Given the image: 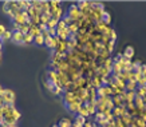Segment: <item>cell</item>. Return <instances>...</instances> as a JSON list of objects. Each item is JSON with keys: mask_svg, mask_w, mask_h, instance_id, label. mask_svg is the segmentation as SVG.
Masks as SVG:
<instances>
[{"mask_svg": "<svg viewBox=\"0 0 146 127\" xmlns=\"http://www.w3.org/2000/svg\"><path fill=\"white\" fill-rule=\"evenodd\" d=\"M34 36L31 35V34H27V35H24V42H23V46H31V44H34Z\"/></svg>", "mask_w": 146, "mask_h": 127, "instance_id": "18", "label": "cell"}, {"mask_svg": "<svg viewBox=\"0 0 146 127\" xmlns=\"http://www.w3.org/2000/svg\"><path fill=\"white\" fill-rule=\"evenodd\" d=\"M113 105L114 107H121V106H125V103L122 102L121 97H113Z\"/></svg>", "mask_w": 146, "mask_h": 127, "instance_id": "25", "label": "cell"}, {"mask_svg": "<svg viewBox=\"0 0 146 127\" xmlns=\"http://www.w3.org/2000/svg\"><path fill=\"white\" fill-rule=\"evenodd\" d=\"M0 127H18V126L16 124H4L3 123V124H0Z\"/></svg>", "mask_w": 146, "mask_h": 127, "instance_id": "38", "label": "cell"}, {"mask_svg": "<svg viewBox=\"0 0 146 127\" xmlns=\"http://www.w3.org/2000/svg\"><path fill=\"white\" fill-rule=\"evenodd\" d=\"M58 26V20H55V19H50V22L47 23V30H51V28H56Z\"/></svg>", "mask_w": 146, "mask_h": 127, "instance_id": "28", "label": "cell"}, {"mask_svg": "<svg viewBox=\"0 0 146 127\" xmlns=\"http://www.w3.org/2000/svg\"><path fill=\"white\" fill-rule=\"evenodd\" d=\"M64 15H67L68 18H71L72 20H83L84 16L80 13L79 11V7H78V3L76 4H71L70 7H68V9H67V12L64 13Z\"/></svg>", "mask_w": 146, "mask_h": 127, "instance_id": "2", "label": "cell"}, {"mask_svg": "<svg viewBox=\"0 0 146 127\" xmlns=\"http://www.w3.org/2000/svg\"><path fill=\"white\" fill-rule=\"evenodd\" d=\"M63 92H64V90L63 88H60V87H55L54 88V91L51 92L54 97H60V95H63Z\"/></svg>", "mask_w": 146, "mask_h": 127, "instance_id": "29", "label": "cell"}, {"mask_svg": "<svg viewBox=\"0 0 146 127\" xmlns=\"http://www.w3.org/2000/svg\"><path fill=\"white\" fill-rule=\"evenodd\" d=\"M5 31H7V28H5L3 24H0V40H1V38H3V35H4Z\"/></svg>", "mask_w": 146, "mask_h": 127, "instance_id": "35", "label": "cell"}, {"mask_svg": "<svg viewBox=\"0 0 146 127\" xmlns=\"http://www.w3.org/2000/svg\"><path fill=\"white\" fill-rule=\"evenodd\" d=\"M126 101H127V103H130V102H134V99H135V91H126Z\"/></svg>", "mask_w": 146, "mask_h": 127, "instance_id": "23", "label": "cell"}, {"mask_svg": "<svg viewBox=\"0 0 146 127\" xmlns=\"http://www.w3.org/2000/svg\"><path fill=\"white\" fill-rule=\"evenodd\" d=\"M1 91H3V87H1V86H0V94H1Z\"/></svg>", "mask_w": 146, "mask_h": 127, "instance_id": "39", "label": "cell"}, {"mask_svg": "<svg viewBox=\"0 0 146 127\" xmlns=\"http://www.w3.org/2000/svg\"><path fill=\"white\" fill-rule=\"evenodd\" d=\"M114 46H115V42H113V40H110V42H109V43L106 44V46H105V48L107 50V51H109V52H113V51H114Z\"/></svg>", "mask_w": 146, "mask_h": 127, "instance_id": "31", "label": "cell"}, {"mask_svg": "<svg viewBox=\"0 0 146 127\" xmlns=\"http://www.w3.org/2000/svg\"><path fill=\"white\" fill-rule=\"evenodd\" d=\"M28 34H31L34 38H36V36L42 35V31L39 30V27L38 26H32L31 24V27H30V32H28Z\"/></svg>", "mask_w": 146, "mask_h": 127, "instance_id": "17", "label": "cell"}, {"mask_svg": "<svg viewBox=\"0 0 146 127\" xmlns=\"http://www.w3.org/2000/svg\"><path fill=\"white\" fill-rule=\"evenodd\" d=\"M86 120H87V119H84V118H82V116H79V115H76L75 119H74V123H75L76 126L83 127L84 123H86Z\"/></svg>", "mask_w": 146, "mask_h": 127, "instance_id": "21", "label": "cell"}, {"mask_svg": "<svg viewBox=\"0 0 146 127\" xmlns=\"http://www.w3.org/2000/svg\"><path fill=\"white\" fill-rule=\"evenodd\" d=\"M95 126V123H94V120H91V119H87L86 120V123H84L83 127H94Z\"/></svg>", "mask_w": 146, "mask_h": 127, "instance_id": "34", "label": "cell"}, {"mask_svg": "<svg viewBox=\"0 0 146 127\" xmlns=\"http://www.w3.org/2000/svg\"><path fill=\"white\" fill-rule=\"evenodd\" d=\"M111 114H113V116H114L115 119L121 118V116H123L125 114H127V110H126V107L125 106H121V107H114L113 108V111H111Z\"/></svg>", "mask_w": 146, "mask_h": 127, "instance_id": "8", "label": "cell"}, {"mask_svg": "<svg viewBox=\"0 0 146 127\" xmlns=\"http://www.w3.org/2000/svg\"><path fill=\"white\" fill-rule=\"evenodd\" d=\"M50 19H51V15L48 12L44 13V15H42L40 16V24H47L50 22Z\"/></svg>", "mask_w": 146, "mask_h": 127, "instance_id": "26", "label": "cell"}, {"mask_svg": "<svg viewBox=\"0 0 146 127\" xmlns=\"http://www.w3.org/2000/svg\"><path fill=\"white\" fill-rule=\"evenodd\" d=\"M42 36H43V39H44V40H47L48 38H51V36H50L48 30H47V31H43V32H42Z\"/></svg>", "mask_w": 146, "mask_h": 127, "instance_id": "36", "label": "cell"}, {"mask_svg": "<svg viewBox=\"0 0 146 127\" xmlns=\"http://www.w3.org/2000/svg\"><path fill=\"white\" fill-rule=\"evenodd\" d=\"M97 97L103 98V97H113V90L109 86H102V87L97 88Z\"/></svg>", "mask_w": 146, "mask_h": 127, "instance_id": "4", "label": "cell"}, {"mask_svg": "<svg viewBox=\"0 0 146 127\" xmlns=\"http://www.w3.org/2000/svg\"><path fill=\"white\" fill-rule=\"evenodd\" d=\"M105 116H103V114L102 112H99V111H97L95 112V115H94V122H97V120H99V119H103Z\"/></svg>", "mask_w": 146, "mask_h": 127, "instance_id": "32", "label": "cell"}, {"mask_svg": "<svg viewBox=\"0 0 146 127\" xmlns=\"http://www.w3.org/2000/svg\"><path fill=\"white\" fill-rule=\"evenodd\" d=\"M1 95H3V99H4L5 105L13 106V103H15V101H16V95H15V92H13L12 90H9V88H3Z\"/></svg>", "mask_w": 146, "mask_h": 127, "instance_id": "3", "label": "cell"}, {"mask_svg": "<svg viewBox=\"0 0 146 127\" xmlns=\"http://www.w3.org/2000/svg\"><path fill=\"white\" fill-rule=\"evenodd\" d=\"M102 22H105L107 26H110V23H111V16H110V13L107 12V11H105V12H103V15H102Z\"/></svg>", "mask_w": 146, "mask_h": 127, "instance_id": "24", "label": "cell"}, {"mask_svg": "<svg viewBox=\"0 0 146 127\" xmlns=\"http://www.w3.org/2000/svg\"><path fill=\"white\" fill-rule=\"evenodd\" d=\"M121 120H122V123H123L125 126H130L134 122V118H131L129 114H125L123 116H121Z\"/></svg>", "mask_w": 146, "mask_h": 127, "instance_id": "15", "label": "cell"}, {"mask_svg": "<svg viewBox=\"0 0 146 127\" xmlns=\"http://www.w3.org/2000/svg\"><path fill=\"white\" fill-rule=\"evenodd\" d=\"M122 55H123L125 58L130 59V60H133V56H134V48L131 47V46H127V47L125 48V51L122 52Z\"/></svg>", "mask_w": 146, "mask_h": 127, "instance_id": "13", "label": "cell"}, {"mask_svg": "<svg viewBox=\"0 0 146 127\" xmlns=\"http://www.w3.org/2000/svg\"><path fill=\"white\" fill-rule=\"evenodd\" d=\"M137 82H126V91H137Z\"/></svg>", "mask_w": 146, "mask_h": 127, "instance_id": "19", "label": "cell"}, {"mask_svg": "<svg viewBox=\"0 0 146 127\" xmlns=\"http://www.w3.org/2000/svg\"><path fill=\"white\" fill-rule=\"evenodd\" d=\"M110 40H113V42H117V31L113 28L110 32Z\"/></svg>", "mask_w": 146, "mask_h": 127, "instance_id": "33", "label": "cell"}, {"mask_svg": "<svg viewBox=\"0 0 146 127\" xmlns=\"http://www.w3.org/2000/svg\"><path fill=\"white\" fill-rule=\"evenodd\" d=\"M44 86H46V88H47V90H48L50 92H52V91H54V88L56 87V86H55V84H54L52 82H50V80H46V82H44Z\"/></svg>", "mask_w": 146, "mask_h": 127, "instance_id": "30", "label": "cell"}, {"mask_svg": "<svg viewBox=\"0 0 146 127\" xmlns=\"http://www.w3.org/2000/svg\"><path fill=\"white\" fill-rule=\"evenodd\" d=\"M82 105H83V103H82V101L76 98L75 101H74V103H71V105L66 106V107H67V110L70 111L71 114H76V115H78V111H79V108H80V106H82Z\"/></svg>", "mask_w": 146, "mask_h": 127, "instance_id": "5", "label": "cell"}, {"mask_svg": "<svg viewBox=\"0 0 146 127\" xmlns=\"http://www.w3.org/2000/svg\"><path fill=\"white\" fill-rule=\"evenodd\" d=\"M52 127H59V126H58V124H55V126H52Z\"/></svg>", "mask_w": 146, "mask_h": 127, "instance_id": "40", "label": "cell"}, {"mask_svg": "<svg viewBox=\"0 0 146 127\" xmlns=\"http://www.w3.org/2000/svg\"><path fill=\"white\" fill-rule=\"evenodd\" d=\"M78 115H79V116H82V118H84V119H89L90 118V112H89V108H87L86 103H83V105L80 106L79 111H78Z\"/></svg>", "mask_w": 146, "mask_h": 127, "instance_id": "12", "label": "cell"}, {"mask_svg": "<svg viewBox=\"0 0 146 127\" xmlns=\"http://www.w3.org/2000/svg\"><path fill=\"white\" fill-rule=\"evenodd\" d=\"M34 44H36V46H44V39H43V36L39 35V36H36L35 39H34Z\"/></svg>", "mask_w": 146, "mask_h": 127, "instance_id": "27", "label": "cell"}, {"mask_svg": "<svg viewBox=\"0 0 146 127\" xmlns=\"http://www.w3.org/2000/svg\"><path fill=\"white\" fill-rule=\"evenodd\" d=\"M67 30H68V32H70L71 35H78V32H79V26L74 22L72 24H70V26L67 27Z\"/></svg>", "mask_w": 146, "mask_h": 127, "instance_id": "14", "label": "cell"}, {"mask_svg": "<svg viewBox=\"0 0 146 127\" xmlns=\"http://www.w3.org/2000/svg\"><path fill=\"white\" fill-rule=\"evenodd\" d=\"M75 99L76 98H75V95H74V92H71V91H64L63 92V102H64V105L66 106L74 103Z\"/></svg>", "mask_w": 146, "mask_h": 127, "instance_id": "9", "label": "cell"}, {"mask_svg": "<svg viewBox=\"0 0 146 127\" xmlns=\"http://www.w3.org/2000/svg\"><path fill=\"white\" fill-rule=\"evenodd\" d=\"M138 71H139L142 75H146V64H142V66L138 68Z\"/></svg>", "mask_w": 146, "mask_h": 127, "instance_id": "37", "label": "cell"}, {"mask_svg": "<svg viewBox=\"0 0 146 127\" xmlns=\"http://www.w3.org/2000/svg\"><path fill=\"white\" fill-rule=\"evenodd\" d=\"M58 126L59 127H71L72 126V120L70 118H63L60 119V122L58 123Z\"/></svg>", "mask_w": 146, "mask_h": 127, "instance_id": "16", "label": "cell"}, {"mask_svg": "<svg viewBox=\"0 0 146 127\" xmlns=\"http://www.w3.org/2000/svg\"><path fill=\"white\" fill-rule=\"evenodd\" d=\"M103 80H105V76H101V75H95L93 79H91V86L94 88H99L103 86Z\"/></svg>", "mask_w": 146, "mask_h": 127, "instance_id": "10", "label": "cell"}, {"mask_svg": "<svg viewBox=\"0 0 146 127\" xmlns=\"http://www.w3.org/2000/svg\"><path fill=\"white\" fill-rule=\"evenodd\" d=\"M135 95L143 99V98L146 97V86H143V87H138L137 91H135Z\"/></svg>", "mask_w": 146, "mask_h": 127, "instance_id": "22", "label": "cell"}, {"mask_svg": "<svg viewBox=\"0 0 146 127\" xmlns=\"http://www.w3.org/2000/svg\"><path fill=\"white\" fill-rule=\"evenodd\" d=\"M59 40H60V39H59L58 36H55V38H48L47 40H44V46L47 47V48L51 50V51H54V50L56 48Z\"/></svg>", "mask_w": 146, "mask_h": 127, "instance_id": "7", "label": "cell"}, {"mask_svg": "<svg viewBox=\"0 0 146 127\" xmlns=\"http://www.w3.org/2000/svg\"><path fill=\"white\" fill-rule=\"evenodd\" d=\"M12 34H13V31L7 30V31L4 32V35H3V38H1V42H3V43H5V42H8V40H11V39H12Z\"/></svg>", "mask_w": 146, "mask_h": 127, "instance_id": "20", "label": "cell"}, {"mask_svg": "<svg viewBox=\"0 0 146 127\" xmlns=\"http://www.w3.org/2000/svg\"><path fill=\"white\" fill-rule=\"evenodd\" d=\"M13 43L16 44H22L23 46V42H24V35H23L20 31H16V32H13L12 34V39H11Z\"/></svg>", "mask_w": 146, "mask_h": 127, "instance_id": "11", "label": "cell"}, {"mask_svg": "<svg viewBox=\"0 0 146 127\" xmlns=\"http://www.w3.org/2000/svg\"><path fill=\"white\" fill-rule=\"evenodd\" d=\"M67 51H68V48H67V40H59V43H58L56 48L52 52H56V54H60V55H63V54H66Z\"/></svg>", "mask_w": 146, "mask_h": 127, "instance_id": "6", "label": "cell"}, {"mask_svg": "<svg viewBox=\"0 0 146 127\" xmlns=\"http://www.w3.org/2000/svg\"><path fill=\"white\" fill-rule=\"evenodd\" d=\"M1 114H3V123L4 124H16L20 119V112L15 108V106L4 105L1 107Z\"/></svg>", "mask_w": 146, "mask_h": 127, "instance_id": "1", "label": "cell"}]
</instances>
